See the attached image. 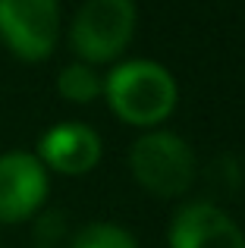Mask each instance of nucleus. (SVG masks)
<instances>
[{
  "mask_svg": "<svg viewBox=\"0 0 245 248\" xmlns=\"http://www.w3.org/2000/svg\"><path fill=\"white\" fill-rule=\"evenodd\" d=\"M110 110L132 126H157L176 107V82L170 69L151 60L120 63L104 79Z\"/></svg>",
  "mask_w": 245,
  "mask_h": 248,
  "instance_id": "1",
  "label": "nucleus"
},
{
  "mask_svg": "<svg viewBox=\"0 0 245 248\" xmlns=\"http://www.w3.org/2000/svg\"><path fill=\"white\" fill-rule=\"evenodd\" d=\"M129 170L148 192L173 198L195 182V151L173 132H148L129 148Z\"/></svg>",
  "mask_w": 245,
  "mask_h": 248,
  "instance_id": "2",
  "label": "nucleus"
},
{
  "mask_svg": "<svg viewBox=\"0 0 245 248\" xmlns=\"http://www.w3.org/2000/svg\"><path fill=\"white\" fill-rule=\"evenodd\" d=\"M135 29V3L132 0H85L76 13L69 41L79 57L88 63H104L122 54L132 41Z\"/></svg>",
  "mask_w": 245,
  "mask_h": 248,
  "instance_id": "3",
  "label": "nucleus"
},
{
  "mask_svg": "<svg viewBox=\"0 0 245 248\" xmlns=\"http://www.w3.org/2000/svg\"><path fill=\"white\" fill-rule=\"evenodd\" d=\"M60 35L57 0H0V38L22 60H44Z\"/></svg>",
  "mask_w": 245,
  "mask_h": 248,
  "instance_id": "4",
  "label": "nucleus"
},
{
  "mask_svg": "<svg viewBox=\"0 0 245 248\" xmlns=\"http://www.w3.org/2000/svg\"><path fill=\"white\" fill-rule=\"evenodd\" d=\"M47 198V170L29 151L0 154V223L31 217Z\"/></svg>",
  "mask_w": 245,
  "mask_h": 248,
  "instance_id": "5",
  "label": "nucleus"
},
{
  "mask_svg": "<svg viewBox=\"0 0 245 248\" xmlns=\"http://www.w3.org/2000/svg\"><path fill=\"white\" fill-rule=\"evenodd\" d=\"M170 248H245V236L220 207L195 201L173 217Z\"/></svg>",
  "mask_w": 245,
  "mask_h": 248,
  "instance_id": "6",
  "label": "nucleus"
},
{
  "mask_svg": "<svg viewBox=\"0 0 245 248\" xmlns=\"http://www.w3.org/2000/svg\"><path fill=\"white\" fill-rule=\"evenodd\" d=\"M38 160L57 173L82 176L101 160V139L85 123H57L38 141Z\"/></svg>",
  "mask_w": 245,
  "mask_h": 248,
  "instance_id": "7",
  "label": "nucleus"
},
{
  "mask_svg": "<svg viewBox=\"0 0 245 248\" xmlns=\"http://www.w3.org/2000/svg\"><path fill=\"white\" fill-rule=\"evenodd\" d=\"M57 88H60L63 97H69V101H76V104H85V101H94V97L104 91V82H101V76L94 73L92 66H85V63H69V66L60 69V76H57Z\"/></svg>",
  "mask_w": 245,
  "mask_h": 248,
  "instance_id": "8",
  "label": "nucleus"
},
{
  "mask_svg": "<svg viewBox=\"0 0 245 248\" xmlns=\"http://www.w3.org/2000/svg\"><path fill=\"white\" fill-rule=\"evenodd\" d=\"M73 248H135V239L117 223H88L76 232Z\"/></svg>",
  "mask_w": 245,
  "mask_h": 248,
  "instance_id": "9",
  "label": "nucleus"
}]
</instances>
